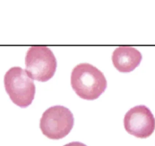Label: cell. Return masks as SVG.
<instances>
[{"mask_svg":"<svg viewBox=\"0 0 155 146\" xmlns=\"http://www.w3.org/2000/svg\"><path fill=\"white\" fill-rule=\"evenodd\" d=\"M71 85L77 95L85 100L98 98L107 88L104 73L89 63L76 65L71 75Z\"/></svg>","mask_w":155,"mask_h":146,"instance_id":"1","label":"cell"},{"mask_svg":"<svg viewBox=\"0 0 155 146\" xmlns=\"http://www.w3.org/2000/svg\"><path fill=\"white\" fill-rule=\"evenodd\" d=\"M4 85L7 94L14 104L27 107L33 101L36 88L33 80L21 67H12L5 74Z\"/></svg>","mask_w":155,"mask_h":146,"instance_id":"2","label":"cell"},{"mask_svg":"<svg viewBox=\"0 0 155 146\" xmlns=\"http://www.w3.org/2000/svg\"><path fill=\"white\" fill-rule=\"evenodd\" d=\"M25 65V71L32 80L44 82L54 76L57 62L49 48L44 46H34L27 52Z\"/></svg>","mask_w":155,"mask_h":146,"instance_id":"3","label":"cell"},{"mask_svg":"<svg viewBox=\"0 0 155 146\" xmlns=\"http://www.w3.org/2000/svg\"><path fill=\"white\" fill-rule=\"evenodd\" d=\"M74 126L72 113L65 107L53 106L47 109L40 119V128L47 138L58 140L65 137Z\"/></svg>","mask_w":155,"mask_h":146,"instance_id":"4","label":"cell"},{"mask_svg":"<svg viewBox=\"0 0 155 146\" xmlns=\"http://www.w3.org/2000/svg\"><path fill=\"white\" fill-rule=\"evenodd\" d=\"M124 126L130 135L139 138H146L155 130V117L146 106H135L125 115Z\"/></svg>","mask_w":155,"mask_h":146,"instance_id":"5","label":"cell"},{"mask_svg":"<svg viewBox=\"0 0 155 146\" xmlns=\"http://www.w3.org/2000/svg\"><path fill=\"white\" fill-rule=\"evenodd\" d=\"M142 59L141 53L131 46H120L116 48L112 55L114 67L120 72L128 73L132 71L138 66Z\"/></svg>","mask_w":155,"mask_h":146,"instance_id":"6","label":"cell"},{"mask_svg":"<svg viewBox=\"0 0 155 146\" xmlns=\"http://www.w3.org/2000/svg\"><path fill=\"white\" fill-rule=\"evenodd\" d=\"M64 146H87L85 145V144L82 143V142H78V141H74V142H71V143H68Z\"/></svg>","mask_w":155,"mask_h":146,"instance_id":"7","label":"cell"}]
</instances>
